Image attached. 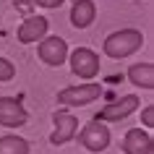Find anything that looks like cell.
I'll list each match as a JSON object with an SVG mask.
<instances>
[{
	"mask_svg": "<svg viewBox=\"0 0 154 154\" xmlns=\"http://www.w3.org/2000/svg\"><path fill=\"white\" fill-rule=\"evenodd\" d=\"M141 123H144V128H154V105L144 107V112H141Z\"/></svg>",
	"mask_w": 154,
	"mask_h": 154,
	"instance_id": "9a60e30c",
	"label": "cell"
},
{
	"mask_svg": "<svg viewBox=\"0 0 154 154\" xmlns=\"http://www.w3.org/2000/svg\"><path fill=\"white\" fill-rule=\"evenodd\" d=\"M52 123H55V131H52L50 141H52L55 146L68 144V141L73 138V133L79 131V120H76L71 112H55L52 115Z\"/></svg>",
	"mask_w": 154,
	"mask_h": 154,
	"instance_id": "30bf717a",
	"label": "cell"
},
{
	"mask_svg": "<svg viewBox=\"0 0 154 154\" xmlns=\"http://www.w3.org/2000/svg\"><path fill=\"white\" fill-rule=\"evenodd\" d=\"M13 76H16V65L8 57H0V81H11Z\"/></svg>",
	"mask_w": 154,
	"mask_h": 154,
	"instance_id": "5bb4252c",
	"label": "cell"
},
{
	"mask_svg": "<svg viewBox=\"0 0 154 154\" xmlns=\"http://www.w3.org/2000/svg\"><path fill=\"white\" fill-rule=\"evenodd\" d=\"M128 81L138 89H154V63H136L128 68Z\"/></svg>",
	"mask_w": 154,
	"mask_h": 154,
	"instance_id": "7c38bea8",
	"label": "cell"
},
{
	"mask_svg": "<svg viewBox=\"0 0 154 154\" xmlns=\"http://www.w3.org/2000/svg\"><path fill=\"white\" fill-rule=\"evenodd\" d=\"M47 18L45 16H37V13H32V16L24 18V24L18 26V42L21 45H32V42H39L47 37Z\"/></svg>",
	"mask_w": 154,
	"mask_h": 154,
	"instance_id": "9c48e42d",
	"label": "cell"
},
{
	"mask_svg": "<svg viewBox=\"0 0 154 154\" xmlns=\"http://www.w3.org/2000/svg\"><path fill=\"white\" fill-rule=\"evenodd\" d=\"M26 120H29V112L24 110L21 99L0 97V125H5V128H21Z\"/></svg>",
	"mask_w": 154,
	"mask_h": 154,
	"instance_id": "52a82bcc",
	"label": "cell"
},
{
	"mask_svg": "<svg viewBox=\"0 0 154 154\" xmlns=\"http://www.w3.org/2000/svg\"><path fill=\"white\" fill-rule=\"evenodd\" d=\"M32 5H39V8H60L65 0H29Z\"/></svg>",
	"mask_w": 154,
	"mask_h": 154,
	"instance_id": "2e32d148",
	"label": "cell"
},
{
	"mask_svg": "<svg viewBox=\"0 0 154 154\" xmlns=\"http://www.w3.org/2000/svg\"><path fill=\"white\" fill-rule=\"evenodd\" d=\"M94 18H97V5H94V0H76L71 8V24L76 29H86V26L94 24Z\"/></svg>",
	"mask_w": 154,
	"mask_h": 154,
	"instance_id": "8fae6325",
	"label": "cell"
},
{
	"mask_svg": "<svg viewBox=\"0 0 154 154\" xmlns=\"http://www.w3.org/2000/svg\"><path fill=\"white\" fill-rule=\"evenodd\" d=\"M123 152L125 154H154V136L144 128H131L123 136Z\"/></svg>",
	"mask_w": 154,
	"mask_h": 154,
	"instance_id": "ba28073f",
	"label": "cell"
},
{
	"mask_svg": "<svg viewBox=\"0 0 154 154\" xmlns=\"http://www.w3.org/2000/svg\"><path fill=\"white\" fill-rule=\"evenodd\" d=\"M99 97H102V86L94 84V81L79 84V86H68V89L57 91V102L65 105V107H84V105H91Z\"/></svg>",
	"mask_w": 154,
	"mask_h": 154,
	"instance_id": "7a4b0ae2",
	"label": "cell"
},
{
	"mask_svg": "<svg viewBox=\"0 0 154 154\" xmlns=\"http://www.w3.org/2000/svg\"><path fill=\"white\" fill-rule=\"evenodd\" d=\"M39 60L45 65H63L68 60V45H65L63 37H45L39 39Z\"/></svg>",
	"mask_w": 154,
	"mask_h": 154,
	"instance_id": "8992f818",
	"label": "cell"
},
{
	"mask_svg": "<svg viewBox=\"0 0 154 154\" xmlns=\"http://www.w3.org/2000/svg\"><path fill=\"white\" fill-rule=\"evenodd\" d=\"M79 141H81V146L89 149V152H105L107 146H110V128H107L102 120H94V118H91V120L81 128Z\"/></svg>",
	"mask_w": 154,
	"mask_h": 154,
	"instance_id": "277c9868",
	"label": "cell"
},
{
	"mask_svg": "<svg viewBox=\"0 0 154 154\" xmlns=\"http://www.w3.org/2000/svg\"><path fill=\"white\" fill-rule=\"evenodd\" d=\"M136 110H138V97H136V94H125V97H120V99H115V102H110V105H105L97 115H94V120L118 123V120H125L128 115H133Z\"/></svg>",
	"mask_w": 154,
	"mask_h": 154,
	"instance_id": "5b68a950",
	"label": "cell"
},
{
	"mask_svg": "<svg viewBox=\"0 0 154 154\" xmlns=\"http://www.w3.org/2000/svg\"><path fill=\"white\" fill-rule=\"evenodd\" d=\"M29 141L21 136H0V154H29Z\"/></svg>",
	"mask_w": 154,
	"mask_h": 154,
	"instance_id": "4fadbf2b",
	"label": "cell"
},
{
	"mask_svg": "<svg viewBox=\"0 0 154 154\" xmlns=\"http://www.w3.org/2000/svg\"><path fill=\"white\" fill-rule=\"evenodd\" d=\"M141 45H144V34L138 32V29H120V32H112L105 39L102 50H105L107 57L120 60V57H128L136 50H141Z\"/></svg>",
	"mask_w": 154,
	"mask_h": 154,
	"instance_id": "6da1fadb",
	"label": "cell"
},
{
	"mask_svg": "<svg viewBox=\"0 0 154 154\" xmlns=\"http://www.w3.org/2000/svg\"><path fill=\"white\" fill-rule=\"evenodd\" d=\"M68 63H71L73 76H79V79H97L99 76V55L89 47H76L68 55Z\"/></svg>",
	"mask_w": 154,
	"mask_h": 154,
	"instance_id": "3957f363",
	"label": "cell"
}]
</instances>
